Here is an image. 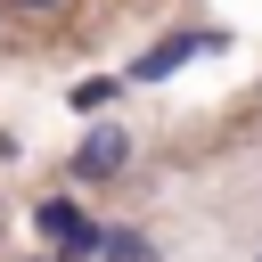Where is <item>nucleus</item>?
Here are the masks:
<instances>
[{"label":"nucleus","instance_id":"f257e3e1","mask_svg":"<svg viewBox=\"0 0 262 262\" xmlns=\"http://www.w3.org/2000/svg\"><path fill=\"white\" fill-rule=\"evenodd\" d=\"M33 229H41L66 262L98 254V221H82V205H66V196H41V205H33Z\"/></svg>","mask_w":262,"mask_h":262},{"label":"nucleus","instance_id":"f03ea898","mask_svg":"<svg viewBox=\"0 0 262 262\" xmlns=\"http://www.w3.org/2000/svg\"><path fill=\"white\" fill-rule=\"evenodd\" d=\"M123 164H131V139H123V131H90V139L74 147V180H115Z\"/></svg>","mask_w":262,"mask_h":262},{"label":"nucleus","instance_id":"7ed1b4c3","mask_svg":"<svg viewBox=\"0 0 262 262\" xmlns=\"http://www.w3.org/2000/svg\"><path fill=\"white\" fill-rule=\"evenodd\" d=\"M205 49H221V41H213V33H172V41H156L131 74H139V82H164L172 66H188V57H205Z\"/></svg>","mask_w":262,"mask_h":262},{"label":"nucleus","instance_id":"20e7f679","mask_svg":"<svg viewBox=\"0 0 262 262\" xmlns=\"http://www.w3.org/2000/svg\"><path fill=\"white\" fill-rule=\"evenodd\" d=\"M98 254H106V262H156L139 229H98Z\"/></svg>","mask_w":262,"mask_h":262},{"label":"nucleus","instance_id":"39448f33","mask_svg":"<svg viewBox=\"0 0 262 262\" xmlns=\"http://www.w3.org/2000/svg\"><path fill=\"white\" fill-rule=\"evenodd\" d=\"M106 98H115V82H106V74H98V82H82V90H74V106H82V115H90V106H106Z\"/></svg>","mask_w":262,"mask_h":262},{"label":"nucleus","instance_id":"423d86ee","mask_svg":"<svg viewBox=\"0 0 262 262\" xmlns=\"http://www.w3.org/2000/svg\"><path fill=\"white\" fill-rule=\"evenodd\" d=\"M8 8H33V16H49V8H66V0H8Z\"/></svg>","mask_w":262,"mask_h":262},{"label":"nucleus","instance_id":"0eeeda50","mask_svg":"<svg viewBox=\"0 0 262 262\" xmlns=\"http://www.w3.org/2000/svg\"><path fill=\"white\" fill-rule=\"evenodd\" d=\"M0 156H8V139H0Z\"/></svg>","mask_w":262,"mask_h":262}]
</instances>
